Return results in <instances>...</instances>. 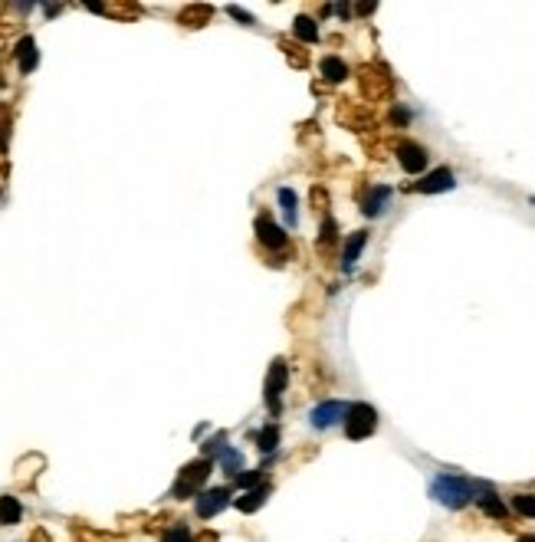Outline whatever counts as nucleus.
Wrapping results in <instances>:
<instances>
[{"label":"nucleus","mask_w":535,"mask_h":542,"mask_svg":"<svg viewBox=\"0 0 535 542\" xmlns=\"http://www.w3.org/2000/svg\"><path fill=\"white\" fill-rule=\"evenodd\" d=\"M431 497L437 503H444L446 510H463L476 497V483L463 480V477H453V473H440L431 483Z\"/></svg>","instance_id":"1"},{"label":"nucleus","mask_w":535,"mask_h":542,"mask_svg":"<svg viewBox=\"0 0 535 542\" xmlns=\"http://www.w3.org/2000/svg\"><path fill=\"white\" fill-rule=\"evenodd\" d=\"M210 470H214V460H210V457H201V460L187 464V467L178 473L174 486H171V497H174V499L197 497V493H201V486H204V480L210 477Z\"/></svg>","instance_id":"2"},{"label":"nucleus","mask_w":535,"mask_h":542,"mask_svg":"<svg viewBox=\"0 0 535 542\" xmlns=\"http://www.w3.org/2000/svg\"><path fill=\"white\" fill-rule=\"evenodd\" d=\"M378 427V411L372 405H352L348 414H345V434L352 440H365V437L374 434Z\"/></svg>","instance_id":"3"},{"label":"nucleus","mask_w":535,"mask_h":542,"mask_svg":"<svg viewBox=\"0 0 535 542\" xmlns=\"http://www.w3.org/2000/svg\"><path fill=\"white\" fill-rule=\"evenodd\" d=\"M286 385H289V365H286L283 359H276L273 365H269L266 392H263V398H266V407H269V414H273V418L283 411V401H280V398H283Z\"/></svg>","instance_id":"4"},{"label":"nucleus","mask_w":535,"mask_h":542,"mask_svg":"<svg viewBox=\"0 0 535 542\" xmlns=\"http://www.w3.org/2000/svg\"><path fill=\"white\" fill-rule=\"evenodd\" d=\"M234 497V486H217V490H204L201 497H197V516L201 519H214L217 512L230 503Z\"/></svg>","instance_id":"5"},{"label":"nucleus","mask_w":535,"mask_h":542,"mask_svg":"<svg viewBox=\"0 0 535 542\" xmlns=\"http://www.w3.org/2000/svg\"><path fill=\"white\" fill-rule=\"evenodd\" d=\"M348 407H352V405H345V401H322V405H315V407H312L309 421H312L315 431H326V427H332V424L345 421Z\"/></svg>","instance_id":"6"},{"label":"nucleus","mask_w":535,"mask_h":542,"mask_svg":"<svg viewBox=\"0 0 535 542\" xmlns=\"http://www.w3.org/2000/svg\"><path fill=\"white\" fill-rule=\"evenodd\" d=\"M361 89H365V95L368 99H387L391 95V76H387V69H374V66H365L361 69Z\"/></svg>","instance_id":"7"},{"label":"nucleus","mask_w":535,"mask_h":542,"mask_svg":"<svg viewBox=\"0 0 535 542\" xmlns=\"http://www.w3.org/2000/svg\"><path fill=\"white\" fill-rule=\"evenodd\" d=\"M256 237H260L263 247H273V250L286 247V230L276 224L269 214H260V217H256Z\"/></svg>","instance_id":"8"},{"label":"nucleus","mask_w":535,"mask_h":542,"mask_svg":"<svg viewBox=\"0 0 535 542\" xmlns=\"http://www.w3.org/2000/svg\"><path fill=\"white\" fill-rule=\"evenodd\" d=\"M457 188V181H453V171L450 168H437V171H431L424 181H417L414 191H420V194H440V191H453Z\"/></svg>","instance_id":"9"},{"label":"nucleus","mask_w":535,"mask_h":542,"mask_svg":"<svg viewBox=\"0 0 535 542\" xmlns=\"http://www.w3.org/2000/svg\"><path fill=\"white\" fill-rule=\"evenodd\" d=\"M398 161H401V168L407 174H420L427 168V151L420 145H414V142H401L398 145Z\"/></svg>","instance_id":"10"},{"label":"nucleus","mask_w":535,"mask_h":542,"mask_svg":"<svg viewBox=\"0 0 535 542\" xmlns=\"http://www.w3.org/2000/svg\"><path fill=\"white\" fill-rule=\"evenodd\" d=\"M387 197H391V188H387V184H378V188H372V191L365 194V201H361V211H365V217H378V214L385 211Z\"/></svg>","instance_id":"11"},{"label":"nucleus","mask_w":535,"mask_h":542,"mask_svg":"<svg viewBox=\"0 0 535 542\" xmlns=\"http://www.w3.org/2000/svg\"><path fill=\"white\" fill-rule=\"evenodd\" d=\"M16 60H20V73H23V76L36 69L40 53H36V40H33V36H23V40L16 43Z\"/></svg>","instance_id":"12"},{"label":"nucleus","mask_w":535,"mask_h":542,"mask_svg":"<svg viewBox=\"0 0 535 542\" xmlns=\"http://www.w3.org/2000/svg\"><path fill=\"white\" fill-rule=\"evenodd\" d=\"M365 243H368V230H358V234L348 237V243H345V250H342V270H352V267H355V260L361 256Z\"/></svg>","instance_id":"13"},{"label":"nucleus","mask_w":535,"mask_h":542,"mask_svg":"<svg viewBox=\"0 0 535 542\" xmlns=\"http://www.w3.org/2000/svg\"><path fill=\"white\" fill-rule=\"evenodd\" d=\"M266 497H269V486H256V490H247L234 506H237L240 512H256L263 503H266Z\"/></svg>","instance_id":"14"},{"label":"nucleus","mask_w":535,"mask_h":542,"mask_svg":"<svg viewBox=\"0 0 535 542\" xmlns=\"http://www.w3.org/2000/svg\"><path fill=\"white\" fill-rule=\"evenodd\" d=\"M253 440H256V447L263 453H273L276 447H280V424H266V427H260L256 434H250Z\"/></svg>","instance_id":"15"},{"label":"nucleus","mask_w":535,"mask_h":542,"mask_svg":"<svg viewBox=\"0 0 535 542\" xmlns=\"http://www.w3.org/2000/svg\"><path fill=\"white\" fill-rule=\"evenodd\" d=\"M23 516V506L16 497H0V526H16Z\"/></svg>","instance_id":"16"},{"label":"nucleus","mask_w":535,"mask_h":542,"mask_svg":"<svg viewBox=\"0 0 535 542\" xmlns=\"http://www.w3.org/2000/svg\"><path fill=\"white\" fill-rule=\"evenodd\" d=\"M479 499V506H483V512H486V516H492V519H505V516H509V510H505V503L499 497H496V493H492V490H483V497H476Z\"/></svg>","instance_id":"17"},{"label":"nucleus","mask_w":535,"mask_h":542,"mask_svg":"<svg viewBox=\"0 0 535 542\" xmlns=\"http://www.w3.org/2000/svg\"><path fill=\"white\" fill-rule=\"evenodd\" d=\"M217 460H220L223 473H230V477H237L240 470H243V453L234 451V447H223V451L217 453Z\"/></svg>","instance_id":"18"},{"label":"nucleus","mask_w":535,"mask_h":542,"mask_svg":"<svg viewBox=\"0 0 535 542\" xmlns=\"http://www.w3.org/2000/svg\"><path fill=\"white\" fill-rule=\"evenodd\" d=\"M207 20H210V7H207V3H204V7H201V3H194V7H187V10L181 14V23H184V27H204Z\"/></svg>","instance_id":"19"},{"label":"nucleus","mask_w":535,"mask_h":542,"mask_svg":"<svg viewBox=\"0 0 535 542\" xmlns=\"http://www.w3.org/2000/svg\"><path fill=\"white\" fill-rule=\"evenodd\" d=\"M322 76H326L328 82H342L345 76H348V66H345L339 56H326V60H322Z\"/></svg>","instance_id":"20"},{"label":"nucleus","mask_w":535,"mask_h":542,"mask_svg":"<svg viewBox=\"0 0 535 542\" xmlns=\"http://www.w3.org/2000/svg\"><path fill=\"white\" fill-rule=\"evenodd\" d=\"M296 36L302 40V43H315L319 40V27H315V20L312 16H296Z\"/></svg>","instance_id":"21"},{"label":"nucleus","mask_w":535,"mask_h":542,"mask_svg":"<svg viewBox=\"0 0 535 542\" xmlns=\"http://www.w3.org/2000/svg\"><path fill=\"white\" fill-rule=\"evenodd\" d=\"M280 204H283L289 227H296V211H299V197H296V191H293V188H280Z\"/></svg>","instance_id":"22"},{"label":"nucleus","mask_w":535,"mask_h":542,"mask_svg":"<svg viewBox=\"0 0 535 542\" xmlns=\"http://www.w3.org/2000/svg\"><path fill=\"white\" fill-rule=\"evenodd\" d=\"M512 510L522 512V516H529V519H535V493H516V497H512Z\"/></svg>","instance_id":"23"},{"label":"nucleus","mask_w":535,"mask_h":542,"mask_svg":"<svg viewBox=\"0 0 535 542\" xmlns=\"http://www.w3.org/2000/svg\"><path fill=\"white\" fill-rule=\"evenodd\" d=\"M234 483H237V486H243V490H256V486L263 483V470H253V473H237V477H234Z\"/></svg>","instance_id":"24"},{"label":"nucleus","mask_w":535,"mask_h":542,"mask_svg":"<svg viewBox=\"0 0 535 542\" xmlns=\"http://www.w3.org/2000/svg\"><path fill=\"white\" fill-rule=\"evenodd\" d=\"M223 447H227V431H217V434H214L207 444H204V453H207L210 460H214V457H217Z\"/></svg>","instance_id":"25"},{"label":"nucleus","mask_w":535,"mask_h":542,"mask_svg":"<svg viewBox=\"0 0 535 542\" xmlns=\"http://www.w3.org/2000/svg\"><path fill=\"white\" fill-rule=\"evenodd\" d=\"M161 542H194V539H191V529L181 526V523H178L174 529H168V532H164Z\"/></svg>","instance_id":"26"},{"label":"nucleus","mask_w":535,"mask_h":542,"mask_svg":"<svg viewBox=\"0 0 535 542\" xmlns=\"http://www.w3.org/2000/svg\"><path fill=\"white\" fill-rule=\"evenodd\" d=\"M328 243H335V221H326L319 234V250H328Z\"/></svg>","instance_id":"27"},{"label":"nucleus","mask_w":535,"mask_h":542,"mask_svg":"<svg viewBox=\"0 0 535 542\" xmlns=\"http://www.w3.org/2000/svg\"><path fill=\"white\" fill-rule=\"evenodd\" d=\"M283 49H286V56L293 60V66H306V63H309V56H306V53H299L293 43H283Z\"/></svg>","instance_id":"28"},{"label":"nucleus","mask_w":535,"mask_h":542,"mask_svg":"<svg viewBox=\"0 0 535 542\" xmlns=\"http://www.w3.org/2000/svg\"><path fill=\"white\" fill-rule=\"evenodd\" d=\"M391 122H394V125H407V122H411V112L401 106H394L391 109Z\"/></svg>","instance_id":"29"},{"label":"nucleus","mask_w":535,"mask_h":542,"mask_svg":"<svg viewBox=\"0 0 535 542\" xmlns=\"http://www.w3.org/2000/svg\"><path fill=\"white\" fill-rule=\"evenodd\" d=\"M230 16H237L240 23H247V27H253V23H256V20H253L250 14H243V10H240V7H230Z\"/></svg>","instance_id":"30"},{"label":"nucleus","mask_w":535,"mask_h":542,"mask_svg":"<svg viewBox=\"0 0 535 542\" xmlns=\"http://www.w3.org/2000/svg\"><path fill=\"white\" fill-rule=\"evenodd\" d=\"M7 145V128H0V148Z\"/></svg>","instance_id":"31"},{"label":"nucleus","mask_w":535,"mask_h":542,"mask_svg":"<svg viewBox=\"0 0 535 542\" xmlns=\"http://www.w3.org/2000/svg\"><path fill=\"white\" fill-rule=\"evenodd\" d=\"M516 542H535V536H519Z\"/></svg>","instance_id":"32"}]
</instances>
